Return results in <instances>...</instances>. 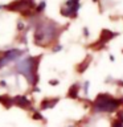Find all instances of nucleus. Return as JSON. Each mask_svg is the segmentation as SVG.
<instances>
[{
	"label": "nucleus",
	"instance_id": "1",
	"mask_svg": "<svg viewBox=\"0 0 123 127\" xmlns=\"http://www.w3.org/2000/svg\"><path fill=\"white\" fill-rule=\"evenodd\" d=\"M121 102L122 101H117L110 95L102 94V95H98L97 101L94 102V110L97 113H113V111L118 109Z\"/></svg>",
	"mask_w": 123,
	"mask_h": 127
},
{
	"label": "nucleus",
	"instance_id": "2",
	"mask_svg": "<svg viewBox=\"0 0 123 127\" xmlns=\"http://www.w3.org/2000/svg\"><path fill=\"white\" fill-rule=\"evenodd\" d=\"M13 105L20 107V109H24V110L32 109V102L25 95H16V97H13Z\"/></svg>",
	"mask_w": 123,
	"mask_h": 127
},
{
	"label": "nucleus",
	"instance_id": "3",
	"mask_svg": "<svg viewBox=\"0 0 123 127\" xmlns=\"http://www.w3.org/2000/svg\"><path fill=\"white\" fill-rule=\"evenodd\" d=\"M60 99L58 98H46L44 99V101L41 102V110H48V109H52V107H54L58 103Z\"/></svg>",
	"mask_w": 123,
	"mask_h": 127
},
{
	"label": "nucleus",
	"instance_id": "4",
	"mask_svg": "<svg viewBox=\"0 0 123 127\" xmlns=\"http://www.w3.org/2000/svg\"><path fill=\"white\" fill-rule=\"evenodd\" d=\"M79 89H81V85H79V83H74V85H71V86L69 87V90H67V97L71 98V99L78 98Z\"/></svg>",
	"mask_w": 123,
	"mask_h": 127
},
{
	"label": "nucleus",
	"instance_id": "5",
	"mask_svg": "<svg viewBox=\"0 0 123 127\" xmlns=\"http://www.w3.org/2000/svg\"><path fill=\"white\" fill-rule=\"evenodd\" d=\"M111 127H123V113H119L118 119H115V121L113 122Z\"/></svg>",
	"mask_w": 123,
	"mask_h": 127
},
{
	"label": "nucleus",
	"instance_id": "6",
	"mask_svg": "<svg viewBox=\"0 0 123 127\" xmlns=\"http://www.w3.org/2000/svg\"><path fill=\"white\" fill-rule=\"evenodd\" d=\"M32 118H33L34 121H44L42 114L38 113V111H33V114H32Z\"/></svg>",
	"mask_w": 123,
	"mask_h": 127
},
{
	"label": "nucleus",
	"instance_id": "7",
	"mask_svg": "<svg viewBox=\"0 0 123 127\" xmlns=\"http://www.w3.org/2000/svg\"><path fill=\"white\" fill-rule=\"evenodd\" d=\"M87 66H89V60H86L85 64H82L81 66H78V73H83V70H85Z\"/></svg>",
	"mask_w": 123,
	"mask_h": 127
},
{
	"label": "nucleus",
	"instance_id": "8",
	"mask_svg": "<svg viewBox=\"0 0 123 127\" xmlns=\"http://www.w3.org/2000/svg\"><path fill=\"white\" fill-rule=\"evenodd\" d=\"M89 86H90V82L85 81V85H83V93L85 94H87V91H89Z\"/></svg>",
	"mask_w": 123,
	"mask_h": 127
},
{
	"label": "nucleus",
	"instance_id": "9",
	"mask_svg": "<svg viewBox=\"0 0 123 127\" xmlns=\"http://www.w3.org/2000/svg\"><path fill=\"white\" fill-rule=\"evenodd\" d=\"M49 85L57 86V85H58V79H50V81H49Z\"/></svg>",
	"mask_w": 123,
	"mask_h": 127
},
{
	"label": "nucleus",
	"instance_id": "10",
	"mask_svg": "<svg viewBox=\"0 0 123 127\" xmlns=\"http://www.w3.org/2000/svg\"><path fill=\"white\" fill-rule=\"evenodd\" d=\"M0 86H1V87H7V82L4 81V79H1V81H0Z\"/></svg>",
	"mask_w": 123,
	"mask_h": 127
}]
</instances>
